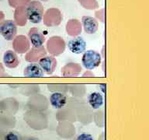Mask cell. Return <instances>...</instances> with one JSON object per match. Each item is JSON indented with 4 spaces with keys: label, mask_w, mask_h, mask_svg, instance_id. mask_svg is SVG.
<instances>
[{
    "label": "cell",
    "mask_w": 149,
    "mask_h": 140,
    "mask_svg": "<svg viewBox=\"0 0 149 140\" xmlns=\"http://www.w3.org/2000/svg\"><path fill=\"white\" fill-rule=\"evenodd\" d=\"M102 63V55L94 50H87L82 53L81 64L86 69L93 70L99 67Z\"/></svg>",
    "instance_id": "cell-1"
},
{
    "label": "cell",
    "mask_w": 149,
    "mask_h": 140,
    "mask_svg": "<svg viewBox=\"0 0 149 140\" xmlns=\"http://www.w3.org/2000/svg\"><path fill=\"white\" fill-rule=\"evenodd\" d=\"M26 13L27 20L33 24L40 23L44 16V9L42 5L37 1L30 2L26 6Z\"/></svg>",
    "instance_id": "cell-2"
},
{
    "label": "cell",
    "mask_w": 149,
    "mask_h": 140,
    "mask_svg": "<svg viewBox=\"0 0 149 140\" xmlns=\"http://www.w3.org/2000/svg\"><path fill=\"white\" fill-rule=\"evenodd\" d=\"M17 33V26L15 21L6 20L0 23V34L6 41H12L15 38Z\"/></svg>",
    "instance_id": "cell-3"
},
{
    "label": "cell",
    "mask_w": 149,
    "mask_h": 140,
    "mask_svg": "<svg viewBox=\"0 0 149 140\" xmlns=\"http://www.w3.org/2000/svg\"><path fill=\"white\" fill-rule=\"evenodd\" d=\"M86 41L81 37H76L72 38L68 42L67 47L72 54L80 55L86 51Z\"/></svg>",
    "instance_id": "cell-4"
},
{
    "label": "cell",
    "mask_w": 149,
    "mask_h": 140,
    "mask_svg": "<svg viewBox=\"0 0 149 140\" xmlns=\"http://www.w3.org/2000/svg\"><path fill=\"white\" fill-rule=\"evenodd\" d=\"M44 73L51 75L56 69L57 60L52 56H44L39 60L37 63Z\"/></svg>",
    "instance_id": "cell-5"
},
{
    "label": "cell",
    "mask_w": 149,
    "mask_h": 140,
    "mask_svg": "<svg viewBox=\"0 0 149 140\" xmlns=\"http://www.w3.org/2000/svg\"><path fill=\"white\" fill-rule=\"evenodd\" d=\"M49 100L51 105L54 109H62L67 104V97L61 92H54L51 93Z\"/></svg>",
    "instance_id": "cell-6"
},
{
    "label": "cell",
    "mask_w": 149,
    "mask_h": 140,
    "mask_svg": "<svg viewBox=\"0 0 149 140\" xmlns=\"http://www.w3.org/2000/svg\"><path fill=\"white\" fill-rule=\"evenodd\" d=\"M84 30L88 34H94L99 29V23L95 18L89 16H84L81 19Z\"/></svg>",
    "instance_id": "cell-7"
},
{
    "label": "cell",
    "mask_w": 149,
    "mask_h": 140,
    "mask_svg": "<svg viewBox=\"0 0 149 140\" xmlns=\"http://www.w3.org/2000/svg\"><path fill=\"white\" fill-rule=\"evenodd\" d=\"M29 40L30 44L34 48H40L44 45L45 42V37L38 30L33 29L29 33Z\"/></svg>",
    "instance_id": "cell-8"
},
{
    "label": "cell",
    "mask_w": 149,
    "mask_h": 140,
    "mask_svg": "<svg viewBox=\"0 0 149 140\" xmlns=\"http://www.w3.org/2000/svg\"><path fill=\"white\" fill-rule=\"evenodd\" d=\"M2 61L5 66L9 69H15L19 64V60L17 55L12 50H8L3 55Z\"/></svg>",
    "instance_id": "cell-9"
},
{
    "label": "cell",
    "mask_w": 149,
    "mask_h": 140,
    "mask_svg": "<svg viewBox=\"0 0 149 140\" xmlns=\"http://www.w3.org/2000/svg\"><path fill=\"white\" fill-rule=\"evenodd\" d=\"M23 75L27 78H40L43 76L44 72L37 63H30L25 67Z\"/></svg>",
    "instance_id": "cell-10"
},
{
    "label": "cell",
    "mask_w": 149,
    "mask_h": 140,
    "mask_svg": "<svg viewBox=\"0 0 149 140\" xmlns=\"http://www.w3.org/2000/svg\"><path fill=\"white\" fill-rule=\"evenodd\" d=\"M88 103L93 109H100L104 103L103 96L100 92H92L88 96Z\"/></svg>",
    "instance_id": "cell-11"
},
{
    "label": "cell",
    "mask_w": 149,
    "mask_h": 140,
    "mask_svg": "<svg viewBox=\"0 0 149 140\" xmlns=\"http://www.w3.org/2000/svg\"><path fill=\"white\" fill-rule=\"evenodd\" d=\"M1 140H23V137L17 132L9 131L2 133Z\"/></svg>",
    "instance_id": "cell-12"
},
{
    "label": "cell",
    "mask_w": 149,
    "mask_h": 140,
    "mask_svg": "<svg viewBox=\"0 0 149 140\" xmlns=\"http://www.w3.org/2000/svg\"><path fill=\"white\" fill-rule=\"evenodd\" d=\"M76 140H94V138L93 135L88 133H81L78 135Z\"/></svg>",
    "instance_id": "cell-13"
},
{
    "label": "cell",
    "mask_w": 149,
    "mask_h": 140,
    "mask_svg": "<svg viewBox=\"0 0 149 140\" xmlns=\"http://www.w3.org/2000/svg\"><path fill=\"white\" fill-rule=\"evenodd\" d=\"M23 140H39L37 138L33 137V136H26L23 138Z\"/></svg>",
    "instance_id": "cell-14"
},
{
    "label": "cell",
    "mask_w": 149,
    "mask_h": 140,
    "mask_svg": "<svg viewBox=\"0 0 149 140\" xmlns=\"http://www.w3.org/2000/svg\"><path fill=\"white\" fill-rule=\"evenodd\" d=\"M2 131L0 130V140H1V138H2Z\"/></svg>",
    "instance_id": "cell-15"
},
{
    "label": "cell",
    "mask_w": 149,
    "mask_h": 140,
    "mask_svg": "<svg viewBox=\"0 0 149 140\" xmlns=\"http://www.w3.org/2000/svg\"><path fill=\"white\" fill-rule=\"evenodd\" d=\"M42 2H47V1H48V0H40Z\"/></svg>",
    "instance_id": "cell-16"
},
{
    "label": "cell",
    "mask_w": 149,
    "mask_h": 140,
    "mask_svg": "<svg viewBox=\"0 0 149 140\" xmlns=\"http://www.w3.org/2000/svg\"><path fill=\"white\" fill-rule=\"evenodd\" d=\"M0 2H1V0H0Z\"/></svg>",
    "instance_id": "cell-17"
}]
</instances>
